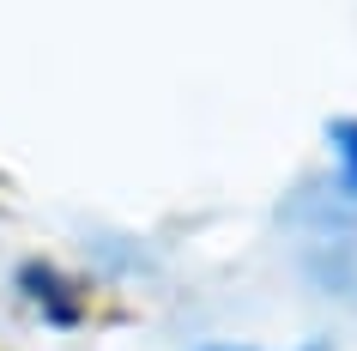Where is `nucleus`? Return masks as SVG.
<instances>
[{"label":"nucleus","instance_id":"1","mask_svg":"<svg viewBox=\"0 0 357 351\" xmlns=\"http://www.w3.org/2000/svg\"><path fill=\"white\" fill-rule=\"evenodd\" d=\"M19 285H24V297H37V303H43V315H49L55 327H73V321H79V303H73V291L61 285V273H49V267H24Z\"/></svg>","mask_w":357,"mask_h":351},{"label":"nucleus","instance_id":"2","mask_svg":"<svg viewBox=\"0 0 357 351\" xmlns=\"http://www.w3.org/2000/svg\"><path fill=\"white\" fill-rule=\"evenodd\" d=\"M327 151H333V176H339V188L357 200V115H339V121H327Z\"/></svg>","mask_w":357,"mask_h":351},{"label":"nucleus","instance_id":"3","mask_svg":"<svg viewBox=\"0 0 357 351\" xmlns=\"http://www.w3.org/2000/svg\"><path fill=\"white\" fill-rule=\"evenodd\" d=\"M200 351H255V345H200ZM297 351H327V345H297Z\"/></svg>","mask_w":357,"mask_h":351}]
</instances>
